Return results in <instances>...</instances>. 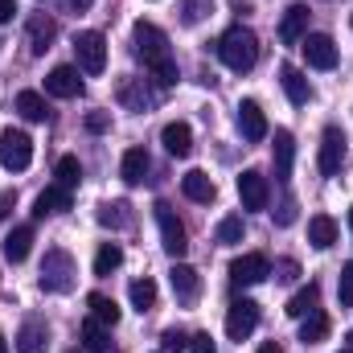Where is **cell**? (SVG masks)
I'll use <instances>...</instances> for the list:
<instances>
[{
  "instance_id": "1",
  "label": "cell",
  "mask_w": 353,
  "mask_h": 353,
  "mask_svg": "<svg viewBox=\"0 0 353 353\" xmlns=\"http://www.w3.org/2000/svg\"><path fill=\"white\" fill-rule=\"evenodd\" d=\"M132 37H136V54H140L144 66L157 74V83H161V87H173L176 83V62H173V54H169V37H165V29L152 25V21H136Z\"/></svg>"
},
{
  "instance_id": "2",
  "label": "cell",
  "mask_w": 353,
  "mask_h": 353,
  "mask_svg": "<svg viewBox=\"0 0 353 353\" xmlns=\"http://www.w3.org/2000/svg\"><path fill=\"white\" fill-rule=\"evenodd\" d=\"M218 58H222L230 70L247 74V70L259 62V37H255L247 25H234V29L222 33V41H218Z\"/></svg>"
},
{
  "instance_id": "3",
  "label": "cell",
  "mask_w": 353,
  "mask_h": 353,
  "mask_svg": "<svg viewBox=\"0 0 353 353\" xmlns=\"http://www.w3.org/2000/svg\"><path fill=\"white\" fill-rule=\"evenodd\" d=\"M74 275H79V267H74V259H70L66 251H46L37 283H41V292H58V296H62V292L74 288Z\"/></svg>"
},
{
  "instance_id": "4",
  "label": "cell",
  "mask_w": 353,
  "mask_h": 353,
  "mask_svg": "<svg viewBox=\"0 0 353 353\" xmlns=\"http://www.w3.org/2000/svg\"><path fill=\"white\" fill-rule=\"evenodd\" d=\"M74 58H79L83 74H103V66H107V41H103V33L83 29L74 37Z\"/></svg>"
},
{
  "instance_id": "5",
  "label": "cell",
  "mask_w": 353,
  "mask_h": 353,
  "mask_svg": "<svg viewBox=\"0 0 353 353\" xmlns=\"http://www.w3.org/2000/svg\"><path fill=\"white\" fill-rule=\"evenodd\" d=\"M152 210H157V226H161V247H165L173 259H181V255L189 251V234H185L181 218L173 214V205H165V201H157Z\"/></svg>"
},
{
  "instance_id": "6",
  "label": "cell",
  "mask_w": 353,
  "mask_h": 353,
  "mask_svg": "<svg viewBox=\"0 0 353 353\" xmlns=\"http://www.w3.org/2000/svg\"><path fill=\"white\" fill-rule=\"evenodd\" d=\"M29 161H33V140L25 136V132H0V165L8 169V173H25L29 169Z\"/></svg>"
},
{
  "instance_id": "7",
  "label": "cell",
  "mask_w": 353,
  "mask_h": 353,
  "mask_svg": "<svg viewBox=\"0 0 353 353\" xmlns=\"http://www.w3.org/2000/svg\"><path fill=\"white\" fill-rule=\"evenodd\" d=\"M259 325V304L255 300H230L226 308V337L230 341H247Z\"/></svg>"
},
{
  "instance_id": "8",
  "label": "cell",
  "mask_w": 353,
  "mask_h": 353,
  "mask_svg": "<svg viewBox=\"0 0 353 353\" xmlns=\"http://www.w3.org/2000/svg\"><path fill=\"white\" fill-rule=\"evenodd\" d=\"M341 165H345V136H341V128H325L321 152H316V169L325 176H333L341 173Z\"/></svg>"
},
{
  "instance_id": "9",
  "label": "cell",
  "mask_w": 353,
  "mask_h": 353,
  "mask_svg": "<svg viewBox=\"0 0 353 353\" xmlns=\"http://www.w3.org/2000/svg\"><path fill=\"white\" fill-rule=\"evenodd\" d=\"M300 50H304V62H308L312 70H333V66H337V46H333L329 33H308V37L300 41Z\"/></svg>"
},
{
  "instance_id": "10",
  "label": "cell",
  "mask_w": 353,
  "mask_h": 353,
  "mask_svg": "<svg viewBox=\"0 0 353 353\" xmlns=\"http://www.w3.org/2000/svg\"><path fill=\"white\" fill-rule=\"evenodd\" d=\"M267 275H271V263H267V255H259V251H251V255H239V259L230 263V279H234L239 288L263 283Z\"/></svg>"
},
{
  "instance_id": "11",
  "label": "cell",
  "mask_w": 353,
  "mask_h": 353,
  "mask_svg": "<svg viewBox=\"0 0 353 353\" xmlns=\"http://www.w3.org/2000/svg\"><path fill=\"white\" fill-rule=\"evenodd\" d=\"M46 90L54 99H79L83 94V79H79V66H54L46 74Z\"/></svg>"
},
{
  "instance_id": "12",
  "label": "cell",
  "mask_w": 353,
  "mask_h": 353,
  "mask_svg": "<svg viewBox=\"0 0 353 353\" xmlns=\"http://www.w3.org/2000/svg\"><path fill=\"white\" fill-rule=\"evenodd\" d=\"M239 132H243V140H251V144H259L267 136V115L255 99H243V103H239Z\"/></svg>"
},
{
  "instance_id": "13",
  "label": "cell",
  "mask_w": 353,
  "mask_h": 353,
  "mask_svg": "<svg viewBox=\"0 0 353 353\" xmlns=\"http://www.w3.org/2000/svg\"><path fill=\"white\" fill-rule=\"evenodd\" d=\"M239 197H243V210H267V197H271L267 176L247 169V173L239 176Z\"/></svg>"
},
{
  "instance_id": "14",
  "label": "cell",
  "mask_w": 353,
  "mask_h": 353,
  "mask_svg": "<svg viewBox=\"0 0 353 353\" xmlns=\"http://www.w3.org/2000/svg\"><path fill=\"white\" fill-rule=\"evenodd\" d=\"M169 283H173V296L181 300V304H193V300H197V292H201V275H197L189 263H173Z\"/></svg>"
},
{
  "instance_id": "15",
  "label": "cell",
  "mask_w": 353,
  "mask_h": 353,
  "mask_svg": "<svg viewBox=\"0 0 353 353\" xmlns=\"http://www.w3.org/2000/svg\"><path fill=\"white\" fill-rule=\"evenodd\" d=\"M304 37H308V8L304 4H292L283 12V21H279V41L283 46H300Z\"/></svg>"
},
{
  "instance_id": "16",
  "label": "cell",
  "mask_w": 353,
  "mask_h": 353,
  "mask_svg": "<svg viewBox=\"0 0 353 353\" xmlns=\"http://www.w3.org/2000/svg\"><path fill=\"white\" fill-rule=\"evenodd\" d=\"M115 94H119V107H128V111H148L157 103V94L144 87V79H123Z\"/></svg>"
},
{
  "instance_id": "17",
  "label": "cell",
  "mask_w": 353,
  "mask_h": 353,
  "mask_svg": "<svg viewBox=\"0 0 353 353\" xmlns=\"http://www.w3.org/2000/svg\"><path fill=\"white\" fill-rule=\"evenodd\" d=\"M50 350V329L46 321H25L17 333V353H46Z\"/></svg>"
},
{
  "instance_id": "18",
  "label": "cell",
  "mask_w": 353,
  "mask_h": 353,
  "mask_svg": "<svg viewBox=\"0 0 353 353\" xmlns=\"http://www.w3.org/2000/svg\"><path fill=\"white\" fill-rule=\"evenodd\" d=\"M29 247H33V226L25 222V226H12L8 234H4V259L8 263H25L29 259Z\"/></svg>"
},
{
  "instance_id": "19",
  "label": "cell",
  "mask_w": 353,
  "mask_h": 353,
  "mask_svg": "<svg viewBox=\"0 0 353 353\" xmlns=\"http://www.w3.org/2000/svg\"><path fill=\"white\" fill-rule=\"evenodd\" d=\"M161 144H165V152L169 157H189L193 152V132H189V123H165V132H161Z\"/></svg>"
},
{
  "instance_id": "20",
  "label": "cell",
  "mask_w": 353,
  "mask_h": 353,
  "mask_svg": "<svg viewBox=\"0 0 353 353\" xmlns=\"http://www.w3.org/2000/svg\"><path fill=\"white\" fill-rule=\"evenodd\" d=\"M271 157H275V176L288 181V176H292V161H296V140H292L288 128L275 132V148H271Z\"/></svg>"
},
{
  "instance_id": "21",
  "label": "cell",
  "mask_w": 353,
  "mask_h": 353,
  "mask_svg": "<svg viewBox=\"0 0 353 353\" xmlns=\"http://www.w3.org/2000/svg\"><path fill=\"white\" fill-rule=\"evenodd\" d=\"M66 210H70V189H62V185L41 189L37 201H33V214H37V218H46V214H66Z\"/></svg>"
},
{
  "instance_id": "22",
  "label": "cell",
  "mask_w": 353,
  "mask_h": 353,
  "mask_svg": "<svg viewBox=\"0 0 353 353\" xmlns=\"http://www.w3.org/2000/svg\"><path fill=\"white\" fill-rule=\"evenodd\" d=\"M279 87H283V94H288V103H296V107H304L308 94H312L308 79H304L296 66H279Z\"/></svg>"
},
{
  "instance_id": "23",
  "label": "cell",
  "mask_w": 353,
  "mask_h": 353,
  "mask_svg": "<svg viewBox=\"0 0 353 353\" xmlns=\"http://www.w3.org/2000/svg\"><path fill=\"white\" fill-rule=\"evenodd\" d=\"M87 308H90V321H99L103 329H115L119 325V304L103 292H90L87 296Z\"/></svg>"
},
{
  "instance_id": "24",
  "label": "cell",
  "mask_w": 353,
  "mask_h": 353,
  "mask_svg": "<svg viewBox=\"0 0 353 353\" xmlns=\"http://www.w3.org/2000/svg\"><path fill=\"white\" fill-rule=\"evenodd\" d=\"M181 189H185V197H189V201H201V205H210V201H214V193H218V189H214V181L201 173V169H193V173L181 176Z\"/></svg>"
},
{
  "instance_id": "25",
  "label": "cell",
  "mask_w": 353,
  "mask_h": 353,
  "mask_svg": "<svg viewBox=\"0 0 353 353\" xmlns=\"http://www.w3.org/2000/svg\"><path fill=\"white\" fill-rule=\"evenodd\" d=\"M308 243H312L316 251H329V247L337 243V222H333L329 214H316V218H308Z\"/></svg>"
},
{
  "instance_id": "26",
  "label": "cell",
  "mask_w": 353,
  "mask_h": 353,
  "mask_svg": "<svg viewBox=\"0 0 353 353\" xmlns=\"http://www.w3.org/2000/svg\"><path fill=\"white\" fill-rule=\"evenodd\" d=\"M54 37H58V25H54L50 17H33V21H29V50H33V54H46Z\"/></svg>"
},
{
  "instance_id": "27",
  "label": "cell",
  "mask_w": 353,
  "mask_h": 353,
  "mask_svg": "<svg viewBox=\"0 0 353 353\" xmlns=\"http://www.w3.org/2000/svg\"><path fill=\"white\" fill-rule=\"evenodd\" d=\"M316 300H321V288H316V283H304V288L288 300V308H283V312H288V316H296V321H304L308 312H316Z\"/></svg>"
},
{
  "instance_id": "28",
  "label": "cell",
  "mask_w": 353,
  "mask_h": 353,
  "mask_svg": "<svg viewBox=\"0 0 353 353\" xmlns=\"http://www.w3.org/2000/svg\"><path fill=\"white\" fill-rule=\"evenodd\" d=\"M119 173H123V181H128V185H140V181L148 176V152H144V148H128V152H123Z\"/></svg>"
},
{
  "instance_id": "29",
  "label": "cell",
  "mask_w": 353,
  "mask_h": 353,
  "mask_svg": "<svg viewBox=\"0 0 353 353\" xmlns=\"http://www.w3.org/2000/svg\"><path fill=\"white\" fill-rule=\"evenodd\" d=\"M83 350H87V353H115L111 333H107L99 321H87V325H83Z\"/></svg>"
},
{
  "instance_id": "30",
  "label": "cell",
  "mask_w": 353,
  "mask_h": 353,
  "mask_svg": "<svg viewBox=\"0 0 353 353\" xmlns=\"http://www.w3.org/2000/svg\"><path fill=\"white\" fill-rule=\"evenodd\" d=\"M17 111H21V119H29V123H41L50 111H46V99L37 94V90H21L17 94Z\"/></svg>"
},
{
  "instance_id": "31",
  "label": "cell",
  "mask_w": 353,
  "mask_h": 353,
  "mask_svg": "<svg viewBox=\"0 0 353 353\" xmlns=\"http://www.w3.org/2000/svg\"><path fill=\"white\" fill-rule=\"evenodd\" d=\"M99 222H103V226H115V230H128V226H132V205H128V201H107V205L99 210Z\"/></svg>"
},
{
  "instance_id": "32",
  "label": "cell",
  "mask_w": 353,
  "mask_h": 353,
  "mask_svg": "<svg viewBox=\"0 0 353 353\" xmlns=\"http://www.w3.org/2000/svg\"><path fill=\"white\" fill-rule=\"evenodd\" d=\"M325 337H329V316H325V312H308L304 325H300V341H304V345H316V341H325Z\"/></svg>"
},
{
  "instance_id": "33",
  "label": "cell",
  "mask_w": 353,
  "mask_h": 353,
  "mask_svg": "<svg viewBox=\"0 0 353 353\" xmlns=\"http://www.w3.org/2000/svg\"><path fill=\"white\" fill-rule=\"evenodd\" d=\"M214 239H218V247H234V243H243V218H239V214H226V218L218 222Z\"/></svg>"
},
{
  "instance_id": "34",
  "label": "cell",
  "mask_w": 353,
  "mask_h": 353,
  "mask_svg": "<svg viewBox=\"0 0 353 353\" xmlns=\"http://www.w3.org/2000/svg\"><path fill=\"white\" fill-rule=\"evenodd\" d=\"M119 263H123V247L119 243H103L99 255H94V275H111Z\"/></svg>"
},
{
  "instance_id": "35",
  "label": "cell",
  "mask_w": 353,
  "mask_h": 353,
  "mask_svg": "<svg viewBox=\"0 0 353 353\" xmlns=\"http://www.w3.org/2000/svg\"><path fill=\"white\" fill-rule=\"evenodd\" d=\"M54 176H58L62 189H74V185L83 181V165H79V157H62L58 169H54Z\"/></svg>"
},
{
  "instance_id": "36",
  "label": "cell",
  "mask_w": 353,
  "mask_h": 353,
  "mask_svg": "<svg viewBox=\"0 0 353 353\" xmlns=\"http://www.w3.org/2000/svg\"><path fill=\"white\" fill-rule=\"evenodd\" d=\"M132 304H136V308H140V312H148V308H152V304H157V283H152V279H148V275H144V279H136V283H132Z\"/></svg>"
},
{
  "instance_id": "37",
  "label": "cell",
  "mask_w": 353,
  "mask_h": 353,
  "mask_svg": "<svg viewBox=\"0 0 353 353\" xmlns=\"http://www.w3.org/2000/svg\"><path fill=\"white\" fill-rule=\"evenodd\" d=\"M210 12H214V0H185V4H181L185 25H197V21H205Z\"/></svg>"
},
{
  "instance_id": "38",
  "label": "cell",
  "mask_w": 353,
  "mask_h": 353,
  "mask_svg": "<svg viewBox=\"0 0 353 353\" xmlns=\"http://www.w3.org/2000/svg\"><path fill=\"white\" fill-rule=\"evenodd\" d=\"M337 300L345 304V308H353V263L341 267V283H337Z\"/></svg>"
},
{
  "instance_id": "39",
  "label": "cell",
  "mask_w": 353,
  "mask_h": 353,
  "mask_svg": "<svg viewBox=\"0 0 353 353\" xmlns=\"http://www.w3.org/2000/svg\"><path fill=\"white\" fill-rule=\"evenodd\" d=\"M292 222H296V197H283L279 214H275V226H292Z\"/></svg>"
},
{
  "instance_id": "40",
  "label": "cell",
  "mask_w": 353,
  "mask_h": 353,
  "mask_svg": "<svg viewBox=\"0 0 353 353\" xmlns=\"http://www.w3.org/2000/svg\"><path fill=\"white\" fill-rule=\"evenodd\" d=\"M189 353H218V345H214L210 333H193L189 337Z\"/></svg>"
},
{
  "instance_id": "41",
  "label": "cell",
  "mask_w": 353,
  "mask_h": 353,
  "mask_svg": "<svg viewBox=\"0 0 353 353\" xmlns=\"http://www.w3.org/2000/svg\"><path fill=\"white\" fill-rule=\"evenodd\" d=\"M275 271H279L275 279H296V275H300V263H296V259H279V263H275Z\"/></svg>"
},
{
  "instance_id": "42",
  "label": "cell",
  "mask_w": 353,
  "mask_h": 353,
  "mask_svg": "<svg viewBox=\"0 0 353 353\" xmlns=\"http://www.w3.org/2000/svg\"><path fill=\"white\" fill-rule=\"evenodd\" d=\"M185 345H189V337H185V333H176V329L165 333V350H185Z\"/></svg>"
},
{
  "instance_id": "43",
  "label": "cell",
  "mask_w": 353,
  "mask_h": 353,
  "mask_svg": "<svg viewBox=\"0 0 353 353\" xmlns=\"http://www.w3.org/2000/svg\"><path fill=\"white\" fill-rule=\"evenodd\" d=\"M12 205H17V193H12V189H4V193H0V222L12 214Z\"/></svg>"
},
{
  "instance_id": "44",
  "label": "cell",
  "mask_w": 353,
  "mask_h": 353,
  "mask_svg": "<svg viewBox=\"0 0 353 353\" xmlns=\"http://www.w3.org/2000/svg\"><path fill=\"white\" fill-rule=\"evenodd\" d=\"M17 17V0H0V25Z\"/></svg>"
},
{
  "instance_id": "45",
  "label": "cell",
  "mask_w": 353,
  "mask_h": 353,
  "mask_svg": "<svg viewBox=\"0 0 353 353\" xmlns=\"http://www.w3.org/2000/svg\"><path fill=\"white\" fill-rule=\"evenodd\" d=\"M87 128H90V132H103V128H107V115H103V111L87 115Z\"/></svg>"
},
{
  "instance_id": "46",
  "label": "cell",
  "mask_w": 353,
  "mask_h": 353,
  "mask_svg": "<svg viewBox=\"0 0 353 353\" xmlns=\"http://www.w3.org/2000/svg\"><path fill=\"white\" fill-rule=\"evenodd\" d=\"M259 353H279V345H275V341H267V345H259Z\"/></svg>"
},
{
  "instance_id": "47",
  "label": "cell",
  "mask_w": 353,
  "mask_h": 353,
  "mask_svg": "<svg viewBox=\"0 0 353 353\" xmlns=\"http://www.w3.org/2000/svg\"><path fill=\"white\" fill-rule=\"evenodd\" d=\"M70 4H79V8H90V0H70Z\"/></svg>"
},
{
  "instance_id": "48",
  "label": "cell",
  "mask_w": 353,
  "mask_h": 353,
  "mask_svg": "<svg viewBox=\"0 0 353 353\" xmlns=\"http://www.w3.org/2000/svg\"><path fill=\"white\" fill-rule=\"evenodd\" d=\"M0 353H8V341H4V333H0Z\"/></svg>"
},
{
  "instance_id": "49",
  "label": "cell",
  "mask_w": 353,
  "mask_h": 353,
  "mask_svg": "<svg viewBox=\"0 0 353 353\" xmlns=\"http://www.w3.org/2000/svg\"><path fill=\"white\" fill-rule=\"evenodd\" d=\"M350 234H353V205H350Z\"/></svg>"
},
{
  "instance_id": "50",
  "label": "cell",
  "mask_w": 353,
  "mask_h": 353,
  "mask_svg": "<svg viewBox=\"0 0 353 353\" xmlns=\"http://www.w3.org/2000/svg\"><path fill=\"white\" fill-rule=\"evenodd\" d=\"M345 350H350V353H353V333H350V345H345Z\"/></svg>"
},
{
  "instance_id": "51",
  "label": "cell",
  "mask_w": 353,
  "mask_h": 353,
  "mask_svg": "<svg viewBox=\"0 0 353 353\" xmlns=\"http://www.w3.org/2000/svg\"><path fill=\"white\" fill-rule=\"evenodd\" d=\"M341 353H350V350H341Z\"/></svg>"
}]
</instances>
